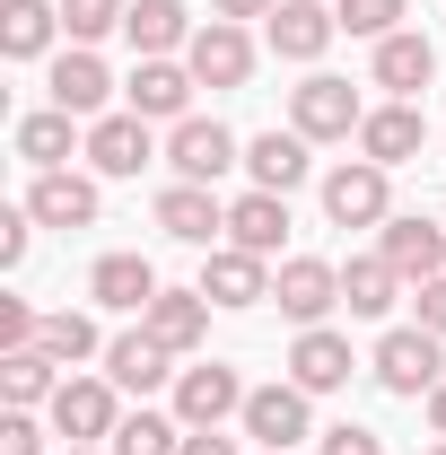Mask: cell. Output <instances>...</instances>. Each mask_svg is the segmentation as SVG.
Instances as JSON below:
<instances>
[{
	"label": "cell",
	"instance_id": "cell-1",
	"mask_svg": "<svg viewBox=\"0 0 446 455\" xmlns=\"http://www.w3.org/2000/svg\"><path fill=\"white\" fill-rule=\"evenodd\" d=\"M368 368H377L386 395H438V386H446V341L429 333V324H394V333L377 341Z\"/></svg>",
	"mask_w": 446,
	"mask_h": 455
},
{
	"label": "cell",
	"instance_id": "cell-2",
	"mask_svg": "<svg viewBox=\"0 0 446 455\" xmlns=\"http://www.w3.org/2000/svg\"><path fill=\"white\" fill-rule=\"evenodd\" d=\"M359 123H368V106H359V88L333 79V70H315V79L289 88V132H307V140H350Z\"/></svg>",
	"mask_w": 446,
	"mask_h": 455
},
{
	"label": "cell",
	"instance_id": "cell-3",
	"mask_svg": "<svg viewBox=\"0 0 446 455\" xmlns=\"http://www.w3.org/2000/svg\"><path fill=\"white\" fill-rule=\"evenodd\" d=\"M386 175L394 167H377V158H341V167L324 175V220H333V228H386L394 220Z\"/></svg>",
	"mask_w": 446,
	"mask_h": 455
},
{
	"label": "cell",
	"instance_id": "cell-4",
	"mask_svg": "<svg viewBox=\"0 0 446 455\" xmlns=\"http://www.w3.org/2000/svg\"><path fill=\"white\" fill-rule=\"evenodd\" d=\"M53 411V429L70 447H106L114 429H123V411H114V377H61V395L44 403Z\"/></svg>",
	"mask_w": 446,
	"mask_h": 455
},
{
	"label": "cell",
	"instance_id": "cell-5",
	"mask_svg": "<svg viewBox=\"0 0 446 455\" xmlns=\"http://www.w3.org/2000/svg\"><path fill=\"white\" fill-rule=\"evenodd\" d=\"M184 70H193L202 88H245V79H254V36H245L236 18H211V27H193Z\"/></svg>",
	"mask_w": 446,
	"mask_h": 455
},
{
	"label": "cell",
	"instance_id": "cell-6",
	"mask_svg": "<svg viewBox=\"0 0 446 455\" xmlns=\"http://www.w3.org/2000/svg\"><path fill=\"white\" fill-rule=\"evenodd\" d=\"M167 167H175V184H219L236 167V132L211 123V114H184L175 140H167Z\"/></svg>",
	"mask_w": 446,
	"mask_h": 455
},
{
	"label": "cell",
	"instance_id": "cell-7",
	"mask_svg": "<svg viewBox=\"0 0 446 455\" xmlns=\"http://www.w3.org/2000/svg\"><path fill=\"white\" fill-rule=\"evenodd\" d=\"M227 411H245V386H236L227 359H202V368L175 377V420H184V429H219Z\"/></svg>",
	"mask_w": 446,
	"mask_h": 455
},
{
	"label": "cell",
	"instance_id": "cell-8",
	"mask_svg": "<svg viewBox=\"0 0 446 455\" xmlns=\"http://www.w3.org/2000/svg\"><path fill=\"white\" fill-rule=\"evenodd\" d=\"M272 298H280V315H298V324H324L341 307V272L333 263H315V254H289L272 272Z\"/></svg>",
	"mask_w": 446,
	"mask_h": 455
},
{
	"label": "cell",
	"instance_id": "cell-9",
	"mask_svg": "<svg viewBox=\"0 0 446 455\" xmlns=\"http://www.w3.org/2000/svg\"><path fill=\"white\" fill-rule=\"evenodd\" d=\"M307 386H254V395H245V411H236V420H245V438H254V447H298V438H307Z\"/></svg>",
	"mask_w": 446,
	"mask_h": 455
},
{
	"label": "cell",
	"instance_id": "cell-10",
	"mask_svg": "<svg viewBox=\"0 0 446 455\" xmlns=\"http://www.w3.org/2000/svg\"><path fill=\"white\" fill-rule=\"evenodd\" d=\"M158 228H167L175 245H202V254H211L227 236V202L211 184H167V193H158Z\"/></svg>",
	"mask_w": 446,
	"mask_h": 455
},
{
	"label": "cell",
	"instance_id": "cell-11",
	"mask_svg": "<svg viewBox=\"0 0 446 455\" xmlns=\"http://www.w3.org/2000/svg\"><path fill=\"white\" fill-rule=\"evenodd\" d=\"M27 211H36V228H97L106 193H97L88 175L53 167V175H36V184H27Z\"/></svg>",
	"mask_w": 446,
	"mask_h": 455
},
{
	"label": "cell",
	"instance_id": "cell-12",
	"mask_svg": "<svg viewBox=\"0 0 446 455\" xmlns=\"http://www.w3.org/2000/svg\"><path fill=\"white\" fill-rule=\"evenodd\" d=\"M377 254H386L402 281H438V272H446V228H438V220H420V211H402V220H386Z\"/></svg>",
	"mask_w": 446,
	"mask_h": 455
},
{
	"label": "cell",
	"instance_id": "cell-13",
	"mask_svg": "<svg viewBox=\"0 0 446 455\" xmlns=\"http://www.w3.org/2000/svg\"><path fill=\"white\" fill-rule=\"evenodd\" d=\"M263 36H272V53H280V61H315V53L341 36V18L324 9V0H280L272 18H263Z\"/></svg>",
	"mask_w": 446,
	"mask_h": 455
},
{
	"label": "cell",
	"instance_id": "cell-14",
	"mask_svg": "<svg viewBox=\"0 0 446 455\" xmlns=\"http://www.w3.org/2000/svg\"><path fill=\"white\" fill-rule=\"evenodd\" d=\"M149 158H158V140H149L140 114H97L88 123V167L97 175H140Z\"/></svg>",
	"mask_w": 446,
	"mask_h": 455
},
{
	"label": "cell",
	"instance_id": "cell-15",
	"mask_svg": "<svg viewBox=\"0 0 446 455\" xmlns=\"http://www.w3.org/2000/svg\"><path fill=\"white\" fill-rule=\"evenodd\" d=\"M202 298H211V307H263V298H272L263 254H245V245H211V263H202Z\"/></svg>",
	"mask_w": 446,
	"mask_h": 455
},
{
	"label": "cell",
	"instance_id": "cell-16",
	"mask_svg": "<svg viewBox=\"0 0 446 455\" xmlns=\"http://www.w3.org/2000/svg\"><path fill=\"white\" fill-rule=\"evenodd\" d=\"M167 359H175V350L149 333V324H140V333H123V341H106V377L123 386V395H158L167 377H184V368H167Z\"/></svg>",
	"mask_w": 446,
	"mask_h": 455
},
{
	"label": "cell",
	"instance_id": "cell-17",
	"mask_svg": "<svg viewBox=\"0 0 446 455\" xmlns=\"http://www.w3.org/2000/svg\"><path fill=\"white\" fill-rule=\"evenodd\" d=\"M420 140H429V123H420V106H402V97L359 123V158H377V167H411Z\"/></svg>",
	"mask_w": 446,
	"mask_h": 455
},
{
	"label": "cell",
	"instance_id": "cell-18",
	"mask_svg": "<svg viewBox=\"0 0 446 455\" xmlns=\"http://www.w3.org/2000/svg\"><path fill=\"white\" fill-rule=\"evenodd\" d=\"M193 88H202V79H193L184 61H140L123 97H131V114H140V123H184V106H193Z\"/></svg>",
	"mask_w": 446,
	"mask_h": 455
},
{
	"label": "cell",
	"instance_id": "cell-19",
	"mask_svg": "<svg viewBox=\"0 0 446 455\" xmlns=\"http://www.w3.org/2000/svg\"><path fill=\"white\" fill-rule=\"evenodd\" d=\"M429 79H438V44H429V36H411V27H394L386 44H377V88H394V97L411 106Z\"/></svg>",
	"mask_w": 446,
	"mask_h": 455
},
{
	"label": "cell",
	"instance_id": "cell-20",
	"mask_svg": "<svg viewBox=\"0 0 446 455\" xmlns=\"http://www.w3.org/2000/svg\"><path fill=\"white\" fill-rule=\"evenodd\" d=\"M280 236H289V193H236L227 202V245H245V254L272 263Z\"/></svg>",
	"mask_w": 446,
	"mask_h": 455
},
{
	"label": "cell",
	"instance_id": "cell-21",
	"mask_svg": "<svg viewBox=\"0 0 446 455\" xmlns=\"http://www.w3.org/2000/svg\"><path fill=\"white\" fill-rule=\"evenodd\" d=\"M53 368H61V359L44 350V341H27V350H0V403H9V411H36V403H53V395H61Z\"/></svg>",
	"mask_w": 446,
	"mask_h": 455
},
{
	"label": "cell",
	"instance_id": "cell-22",
	"mask_svg": "<svg viewBox=\"0 0 446 455\" xmlns=\"http://www.w3.org/2000/svg\"><path fill=\"white\" fill-rule=\"evenodd\" d=\"M123 36H131L140 61H167L175 44H193V18H184V0H131L123 9Z\"/></svg>",
	"mask_w": 446,
	"mask_h": 455
},
{
	"label": "cell",
	"instance_id": "cell-23",
	"mask_svg": "<svg viewBox=\"0 0 446 455\" xmlns=\"http://www.w3.org/2000/svg\"><path fill=\"white\" fill-rule=\"evenodd\" d=\"M289 386H307V395L350 386V341L324 333V324H307V333H298V350H289Z\"/></svg>",
	"mask_w": 446,
	"mask_h": 455
},
{
	"label": "cell",
	"instance_id": "cell-24",
	"mask_svg": "<svg viewBox=\"0 0 446 455\" xmlns=\"http://www.w3.org/2000/svg\"><path fill=\"white\" fill-rule=\"evenodd\" d=\"M245 175H254V193H298V184H307V132H263V140H245Z\"/></svg>",
	"mask_w": 446,
	"mask_h": 455
},
{
	"label": "cell",
	"instance_id": "cell-25",
	"mask_svg": "<svg viewBox=\"0 0 446 455\" xmlns=\"http://www.w3.org/2000/svg\"><path fill=\"white\" fill-rule=\"evenodd\" d=\"M88 298L114 307V315H149V298H158V272L140 263V254H106L97 272H88Z\"/></svg>",
	"mask_w": 446,
	"mask_h": 455
},
{
	"label": "cell",
	"instance_id": "cell-26",
	"mask_svg": "<svg viewBox=\"0 0 446 455\" xmlns=\"http://www.w3.org/2000/svg\"><path fill=\"white\" fill-rule=\"evenodd\" d=\"M106 97H114L106 61L88 53V44H70V53L53 61V106H61V114H88V123H97V114H106Z\"/></svg>",
	"mask_w": 446,
	"mask_h": 455
},
{
	"label": "cell",
	"instance_id": "cell-27",
	"mask_svg": "<svg viewBox=\"0 0 446 455\" xmlns=\"http://www.w3.org/2000/svg\"><path fill=\"white\" fill-rule=\"evenodd\" d=\"M140 324H149V333L167 341V350H193V341L211 333V298H202V289H158Z\"/></svg>",
	"mask_w": 446,
	"mask_h": 455
},
{
	"label": "cell",
	"instance_id": "cell-28",
	"mask_svg": "<svg viewBox=\"0 0 446 455\" xmlns=\"http://www.w3.org/2000/svg\"><path fill=\"white\" fill-rule=\"evenodd\" d=\"M53 27H61L53 0H0V53L9 61H36L44 44H53Z\"/></svg>",
	"mask_w": 446,
	"mask_h": 455
},
{
	"label": "cell",
	"instance_id": "cell-29",
	"mask_svg": "<svg viewBox=\"0 0 446 455\" xmlns=\"http://www.w3.org/2000/svg\"><path fill=\"white\" fill-rule=\"evenodd\" d=\"M394 298H402V272H394L386 254H359V263L341 272V307H350V315H394Z\"/></svg>",
	"mask_w": 446,
	"mask_h": 455
},
{
	"label": "cell",
	"instance_id": "cell-30",
	"mask_svg": "<svg viewBox=\"0 0 446 455\" xmlns=\"http://www.w3.org/2000/svg\"><path fill=\"white\" fill-rule=\"evenodd\" d=\"M70 123H79V114H61V106H53V114H27V123H18V158H27L36 175L70 167V140H79Z\"/></svg>",
	"mask_w": 446,
	"mask_h": 455
},
{
	"label": "cell",
	"instance_id": "cell-31",
	"mask_svg": "<svg viewBox=\"0 0 446 455\" xmlns=\"http://www.w3.org/2000/svg\"><path fill=\"white\" fill-rule=\"evenodd\" d=\"M114 455H184V420L167 411H123V429L106 438Z\"/></svg>",
	"mask_w": 446,
	"mask_h": 455
},
{
	"label": "cell",
	"instance_id": "cell-32",
	"mask_svg": "<svg viewBox=\"0 0 446 455\" xmlns=\"http://www.w3.org/2000/svg\"><path fill=\"white\" fill-rule=\"evenodd\" d=\"M44 350H53L61 368H79V359H97V324H88V315H70V307H61V315H44Z\"/></svg>",
	"mask_w": 446,
	"mask_h": 455
},
{
	"label": "cell",
	"instance_id": "cell-33",
	"mask_svg": "<svg viewBox=\"0 0 446 455\" xmlns=\"http://www.w3.org/2000/svg\"><path fill=\"white\" fill-rule=\"evenodd\" d=\"M123 9H131V0H61V36H70V44H97V36L123 27Z\"/></svg>",
	"mask_w": 446,
	"mask_h": 455
},
{
	"label": "cell",
	"instance_id": "cell-34",
	"mask_svg": "<svg viewBox=\"0 0 446 455\" xmlns=\"http://www.w3.org/2000/svg\"><path fill=\"white\" fill-rule=\"evenodd\" d=\"M333 18H341V36H377L386 44L402 27V0H333Z\"/></svg>",
	"mask_w": 446,
	"mask_h": 455
},
{
	"label": "cell",
	"instance_id": "cell-35",
	"mask_svg": "<svg viewBox=\"0 0 446 455\" xmlns=\"http://www.w3.org/2000/svg\"><path fill=\"white\" fill-rule=\"evenodd\" d=\"M324 455H386V438L359 429V420H341V429H324Z\"/></svg>",
	"mask_w": 446,
	"mask_h": 455
},
{
	"label": "cell",
	"instance_id": "cell-36",
	"mask_svg": "<svg viewBox=\"0 0 446 455\" xmlns=\"http://www.w3.org/2000/svg\"><path fill=\"white\" fill-rule=\"evenodd\" d=\"M0 455H44V429H36L27 411H9V420H0Z\"/></svg>",
	"mask_w": 446,
	"mask_h": 455
},
{
	"label": "cell",
	"instance_id": "cell-37",
	"mask_svg": "<svg viewBox=\"0 0 446 455\" xmlns=\"http://www.w3.org/2000/svg\"><path fill=\"white\" fill-rule=\"evenodd\" d=\"M27 228H36V211H9L0 220V263H27Z\"/></svg>",
	"mask_w": 446,
	"mask_h": 455
},
{
	"label": "cell",
	"instance_id": "cell-38",
	"mask_svg": "<svg viewBox=\"0 0 446 455\" xmlns=\"http://www.w3.org/2000/svg\"><path fill=\"white\" fill-rule=\"evenodd\" d=\"M420 324L446 341V272H438V281H420Z\"/></svg>",
	"mask_w": 446,
	"mask_h": 455
},
{
	"label": "cell",
	"instance_id": "cell-39",
	"mask_svg": "<svg viewBox=\"0 0 446 455\" xmlns=\"http://www.w3.org/2000/svg\"><path fill=\"white\" fill-rule=\"evenodd\" d=\"M184 455H236V438H219V429H184Z\"/></svg>",
	"mask_w": 446,
	"mask_h": 455
},
{
	"label": "cell",
	"instance_id": "cell-40",
	"mask_svg": "<svg viewBox=\"0 0 446 455\" xmlns=\"http://www.w3.org/2000/svg\"><path fill=\"white\" fill-rule=\"evenodd\" d=\"M211 9H219V18H236V27H245V18H272L280 0H211Z\"/></svg>",
	"mask_w": 446,
	"mask_h": 455
},
{
	"label": "cell",
	"instance_id": "cell-41",
	"mask_svg": "<svg viewBox=\"0 0 446 455\" xmlns=\"http://www.w3.org/2000/svg\"><path fill=\"white\" fill-rule=\"evenodd\" d=\"M429 429H438V438H446V386H438V395H429Z\"/></svg>",
	"mask_w": 446,
	"mask_h": 455
},
{
	"label": "cell",
	"instance_id": "cell-42",
	"mask_svg": "<svg viewBox=\"0 0 446 455\" xmlns=\"http://www.w3.org/2000/svg\"><path fill=\"white\" fill-rule=\"evenodd\" d=\"M61 455H114V447H61Z\"/></svg>",
	"mask_w": 446,
	"mask_h": 455
},
{
	"label": "cell",
	"instance_id": "cell-43",
	"mask_svg": "<svg viewBox=\"0 0 446 455\" xmlns=\"http://www.w3.org/2000/svg\"><path fill=\"white\" fill-rule=\"evenodd\" d=\"M429 455H446V438H438V447H429Z\"/></svg>",
	"mask_w": 446,
	"mask_h": 455
},
{
	"label": "cell",
	"instance_id": "cell-44",
	"mask_svg": "<svg viewBox=\"0 0 446 455\" xmlns=\"http://www.w3.org/2000/svg\"><path fill=\"white\" fill-rule=\"evenodd\" d=\"M263 455H280V447H263Z\"/></svg>",
	"mask_w": 446,
	"mask_h": 455
}]
</instances>
